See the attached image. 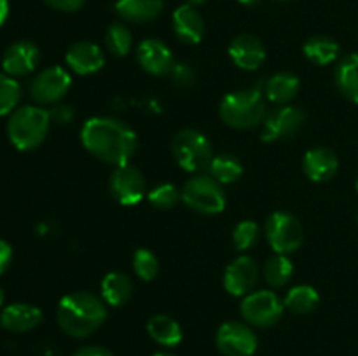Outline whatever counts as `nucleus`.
<instances>
[{
    "mask_svg": "<svg viewBox=\"0 0 358 356\" xmlns=\"http://www.w3.org/2000/svg\"><path fill=\"white\" fill-rule=\"evenodd\" d=\"M278 2H290V0H278Z\"/></svg>",
    "mask_w": 358,
    "mask_h": 356,
    "instance_id": "45",
    "label": "nucleus"
},
{
    "mask_svg": "<svg viewBox=\"0 0 358 356\" xmlns=\"http://www.w3.org/2000/svg\"><path fill=\"white\" fill-rule=\"evenodd\" d=\"M259 281V267L248 255L234 258L224 272V288L233 297H247Z\"/></svg>",
    "mask_w": 358,
    "mask_h": 356,
    "instance_id": "14",
    "label": "nucleus"
},
{
    "mask_svg": "<svg viewBox=\"0 0 358 356\" xmlns=\"http://www.w3.org/2000/svg\"><path fill=\"white\" fill-rule=\"evenodd\" d=\"M3 299H6V295H3L2 288H0V307H2V306H3Z\"/></svg>",
    "mask_w": 358,
    "mask_h": 356,
    "instance_id": "43",
    "label": "nucleus"
},
{
    "mask_svg": "<svg viewBox=\"0 0 358 356\" xmlns=\"http://www.w3.org/2000/svg\"><path fill=\"white\" fill-rule=\"evenodd\" d=\"M21 100V86L14 77L0 72V117L13 114Z\"/></svg>",
    "mask_w": 358,
    "mask_h": 356,
    "instance_id": "31",
    "label": "nucleus"
},
{
    "mask_svg": "<svg viewBox=\"0 0 358 356\" xmlns=\"http://www.w3.org/2000/svg\"><path fill=\"white\" fill-rule=\"evenodd\" d=\"M238 2L241 3V6H247V7H254V6H257L259 2H261V0H238Z\"/></svg>",
    "mask_w": 358,
    "mask_h": 356,
    "instance_id": "41",
    "label": "nucleus"
},
{
    "mask_svg": "<svg viewBox=\"0 0 358 356\" xmlns=\"http://www.w3.org/2000/svg\"><path fill=\"white\" fill-rule=\"evenodd\" d=\"M304 121H306V112L303 108L280 105L278 108L266 115L262 142H278V140L290 138L299 131Z\"/></svg>",
    "mask_w": 358,
    "mask_h": 356,
    "instance_id": "12",
    "label": "nucleus"
},
{
    "mask_svg": "<svg viewBox=\"0 0 358 356\" xmlns=\"http://www.w3.org/2000/svg\"><path fill=\"white\" fill-rule=\"evenodd\" d=\"M152 356H177V355H171V353H156Z\"/></svg>",
    "mask_w": 358,
    "mask_h": 356,
    "instance_id": "44",
    "label": "nucleus"
},
{
    "mask_svg": "<svg viewBox=\"0 0 358 356\" xmlns=\"http://www.w3.org/2000/svg\"><path fill=\"white\" fill-rule=\"evenodd\" d=\"M171 24H173V31L178 40L187 45L199 44L203 40V37H205V20L198 13V9L189 6V3L178 6L173 10Z\"/></svg>",
    "mask_w": 358,
    "mask_h": 356,
    "instance_id": "20",
    "label": "nucleus"
},
{
    "mask_svg": "<svg viewBox=\"0 0 358 356\" xmlns=\"http://www.w3.org/2000/svg\"><path fill=\"white\" fill-rule=\"evenodd\" d=\"M164 9V0H117L115 13L128 23L142 24L157 20Z\"/></svg>",
    "mask_w": 358,
    "mask_h": 356,
    "instance_id": "21",
    "label": "nucleus"
},
{
    "mask_svg": "<svg viewBox=\"0 0 358 356\" xmlns=\"http://www.w3.org/2000/svg\"><path fill=\"white\" fill-rule=\"evenodd\" d=\"M72 356H114V353L103 346H84L77 349Z\"/></svg>",
    "mask_w": 358,
    "mask_h": 356,
    "instance_id": "38",
    "label": "nucleus"
},
{
    "mask_svg": "<svg viewBox=\"0 0 358 356\" xmlns=\"http://www.w3.org/2000/svg\"><path fill=\"white\" fill-rule=\"evenodd\" d=\"M334 82L339 93L358 105V52L345 56L334 70Z\"/></svg>",
    "mask_w": 358,
    "mask_h": 356,
    "instance_id": "24",
    "label": "nucleus"
},
{
    "mask_svg": "<svg viewBox=\"0 0 358 356\" xmlns=\"http://www.w3.org/2000/svg\"><path fill=\"white\" fill-rule=\"evenodd\" d=\"M9 16V0H0V27L7 21Z\"/></svg>",
    "mask_w": 358,
    "mask_h": 356,
    "instance_id": "40",
    "label": "nucleus"
},
{
    "mask_svg": "<svg viewBox=\"0 0 358 356\" xmlns=\"http://www.w3.org/2000/svg\"><path fill=\"white\" fill-rule=\"evenodd\" d=\"M105 47L110 54L122 58L133 47V34L124 23H112L105 34Z\"/></svg>",
    "mask_w": 358,
    "mask_h": 356,
    "instance_id": "30",
    "label": "nucleus"
},
{
    "mask_svg": "<svg viewBox=\"0 0 358 356\" xmlns=\"http://www.w3.org/2000/svg\"><path fill=\"white\" fill-rule=\"evenodd\" d=\"M229 58L238 68L254 72L261 68L262 63L266 61V47L262 40L255 35L241 34L231 40L229 44Z\"/></svg>",
    "mask_w": 358,
    "mask_h": 356,
    "instance_id": "16",
    "label": "nucleus"
},
{
    "mask_svg": "<svg viewBox=\"0 0 358 356\" xmlns=\"http://www.w3.org/2000/svg\"><path fill=\"white\" fill-rule=\"evenodd\" d=\"M339 170V157L334 150L327 147H315L308 150L303 157V171L311 181H329L336 177Z\"/></svg>",
    "mask_w": 358,
    "mask_h": 356,
    "instance_id": "19",
    "label": "nucleus"
},
{
    "mask_svg": "<svg viewBox=\"0 0 358 356\" xmlns=\"http://www.w3.org/2000/svg\"><path fill=\"white\" fill-rule=\"evenodd\" d=\"M101 299L107 306L110 307H121L131 299L133 293V281L126 272L122 271H112L105 274L101 279Z\"/></svg>",
    "mask_w": 358,
    "mask_h": 356,
    "instance_id": "22",
    "label": "nucleus"
},
{
    "mask_svg": "<svg viewBox=\"0 0 358 356\" xmlns=\"http://www.w3.org/2000/svg\"><path fill=\"white\" fill-rule=\"evenodd\" d=\"M10 262H13V248L7 241L0 239V274L7 271Z\"/></svg>",
    "mask_w": 358,
    "mask_h": 356,
    "instance_id": "39",
    "label": "nucleus"
},
{
    "mask_svg": "<svg viewBox=\"0 0 358 356\" xmlns=\"http://www.w3.org/2000/svg\"><path fill=\"white\" fill-rule=\"evenodd\" d=\"M219 115L224 124L233 129L247 131L257 128L268 115L264 91L261 87H247L226 94L219 105Z\"/></svg>",
    "mask_w": 358,
    "mask_h": 356,
    "instance_id": "3",
    "label": "nucleus"
},
{
    "mask_svg": "<svg viewBox=\"0 0 358 356\" xmlns=\"http://www.w3.org/2000/svg\"><path fill=\"white\" fill-rule=\"evenodd\" d=\"M301 89V80L292 72H278L268 79L264 94L269 101L276 105H289Z\"/></svg>",
    "mask_w": 358,
    "mask_h": 356,
    "instance_id": "23",
    "label": "nucleus"
},
{
    "mask_svg": "<svg viewBox=\"0 0 358 356\" xmlns=\"http://www.w3.org/2000/svg\"><path fill=\"white\" fill-rule=\"evenodd\" d=\"M303 52L313 65L325 66L338 59L341 45L329 35H313L304 42Z\"/></svg>",
    "mask_w": 358,
    "mask_h": 356,
    "instance_id": "26",
    "label": "nucleus"
},
{
    "mask_svg": "<svg viewBox=\"0 0 358 356\" xmlns=\"http://www.w3.org/2000/svg\"><path fill=\"white\" fill-rule=\"evenodd\" d=\"M208 175L222 185L234 184L243 175V164L233 154H219V156H213L208 166Z\"/></svg>",
    "mask_w": 358,
    "mask_h": 356,
    "instance_id": "28",
    "label": "nucleus"
},
{
    "mask_svg": "<svg viewBox=\"0 0 358 356\" xmlns=\"http://www.w3.org/2000/svg\"><path fill=\"white\" fill-rule=\"evenodd\" d=\"M80 142L91 156L112 166L128 164L138 149V136L133 128L108 115L87 119L80 129Z\"/></svg>",
    "mask_w": 358,
    "mask_h": 356,
    "instance_id": "1",
    "label": "nucleus"
},
{
    "mask_svg": "<svg viewBox=\"0 0 358 356\" xmlns=\"http://www.w3.org/2000/svg\"><path fill=\"white\" fill-rule=\"evenodd\" d=\"M171 152L175 161L187 173H203L208 171L213 159L212 143L208 136L194 128H184L173 136Z\"/></svg>",
    "mask_w": 358,
    "mask_h": 356,
    "instance_id": "5",
    "label": "nucleus"
},
{
    "mask_svg": "<svg viewBox=\"0 0 358 356\" xmlns=\"http://www.w3.org/2000/svg\"><path fill=\"white\" fill-rule=\"evenodd\" d=\"M51 115L48 110L34 105L20 107L9 115L7 136L17 150H34L44 143L51 128Z\"/></svg>",
    "mask_w": 358,
    "mask_h": 356,
    "instance_id": "4",
    "label": "nucleus"
},
{
    "mask_svg": "<svg viewBox=\"0 0 358 356\" xmlns=\"http://www.w3.org/2000/svg\"><path fill=\"white\" fill-rule=\"evenodd\" d=\"M42 311L34 304L16 302L2 309L0 327L13 334H27L42 323Z\"/></svg>",
    "mask_w": 358,
    "mask_h": 356,
    "instance_id": "18",
    "label": "nucleus"
},
{
    "mask_svg": "<svg viewBox=\"0 0 358 356\" xmlns=\"http://www.w3.org/2000/svg\"><path fill=\"white\" fill-rule=\"evenodd\" d=\"M357 225H358V213H357Z\"/></svg>",
    "mask_w": 358,
    "mask_h": 356,
    "instance_id": "47",
    "label": "nucleus"
},
{
    "mask_svg": "<svg viewBox=\"0 0 358 356\" xmlns=\"http://www.w3.org/2000/svg\"><path fill=\"white\" fill-rule=\"evenodd\" d=\"M147 199L150 205L157 209H171L182 201V188H178L175 184H159L147 192Z\"/></svg>",
    "mask_w": 358,
    "mask_h": 356,
    "instance_id": "32",
    "label": "nucleus"
},
{
    "mask_svg": "<svg viewBox=\"0 0 358 356\" xmlns=\"http://www.w3.org/2000/svg\"><path fill=\"white\" fill-rule=\"evenodd\" d=\"M261 225L254 220H241L233 230V244L238 251H247L254 248L261 239Z\"/></svg>",
    "mask_w": 358,
    "mask_h": 356,
    "instance_id": "33",
    "label": "nucleus"
},
{
    "mask_svg": "<svg viewBox=\"0 0 358 356\" xmlns=\"http://www.w3.org/2000/svg\"><path fill=\"white\" fill-rule=\"evenodd\" d=\"M133 271L142 281H152L159 274V260L147 248H138L133 253Z\"/></svg>",
    "mask_w": 358,
    "mask_h": 356,
    "instance_id": "34",
    "label": "nucleus"
},
{
    "mask_svg": "<svg viewBox=\"0 0 358 356\" xmlns=\"http://www.w3.org/2000/svg\"><path fill=\"white\" fill-rule=\"evenodd\" d=\"M240 313L245 323L255 328H271L282 320L285 313L283 299L273 290H254L243 297Z\"/></svg>",
    "mask_w": 358,
    "mask_h": 356,
    "instance_id": "7",
    "label": "nucleus"
},
{
    "mask_svg": "<svg viewBox=\"0 0 358 356\" xmlns=\"http://www.w3.org/2000/svg\"><path fill=\"white\" fill-rule=\"evenodd\" d=\"M108 187H110L112 198L122 206L138 205L147 194V181L143 173L129 163L114 168Z\"/></svg>",
    "mask_w": 358,
    "mask_h": 356,
    "instance_id": "11",
    "label": "nucleus"
},
{
    "mask_svg": "<svg viewBox=\"0 0 358 356\" xmlns=\"http://www.w3.org/2000/svg\"><path fill=\"white\" fill-rule=\"evenodd\" d=\"M182 201L196 213L219 215L226 208V192L222 184L210 175H196L182 187Z\"/></svg>",
    "mask_w": 358,
    "mask_h": 356,
    "instance_id": "6",
    "label": "nucleus"
},
{
    "mask_svg": "<svg viewBox=\"0 0 358 356\" xmlns=\"http://www.w3.org/2000/svg\"><path fill=\"white\" fill-rule=\"evenodd\" d=\"M357 191H358V175H357Z\"/></svg>",
    "mask_w": 358,
    "mask_h": 356,
    "instance_id": "46",
    "label": "nucleus"
},
{
    "mask_svg": "<svg viewBox=\"0 0 358 356\" xmlns=\"http://www.w3.org/2000/svg\"><path fill=\"white\" fill-rule=\"evenodd\" d=\"M318 302H320V295L311 285L292 286L283 299L285 311L294 314H310L311 311L317 309Z\"/></svg>",
    "mask_w": 358,
    "mask_h": 356,
    "instance_id": "27",
    "label": "nucleus"
},
{
    "mask_svg": "<svg viewBox=\"0 0 358 356\" xmlns=\"http://www.w3.org/2000/svg\"><path fill=\"white\" fill-rule=\"evenodd\" d=\"M206 0H187V3L189 6H192V7H198V6H203V3H205Z\"/></svg>",
    "mask_w": 358,
    "mask_h": 356,
    "instance_id": "42",
    "label": "nucleus"
},
{
    "mask_svg": "<svg viewBox=\"0 0 358 356\" xmlns=\"http://www.w3.org/2000/svg\"><path fill=\"white\" fill-rule=\"evenodd\" d=\"M108 306L100 295L93 292L69 293L63 297L56 309V320L59 328L73 339L90 337L105 323Z\"/></svg>",
    "mask_w": 358,
    "mask_h": 356,
    "instance_id": "2",
    "label": "nucleus"
},
{
    "mask_svg": "<svg viewBox=\"0 0 358 356\" xmlns=\"http://www.w3.org/2000/svg\"><path fill=\"white\" fill-rule=\"evenodd\" d=\"M217 349L224 356H254L259 339L254 327L243 321H226L219 327L215 335Z\"/></svg>",
    "mask_w": 358,
    "mask_h": 356,
    "instance_id": "10",
    "label": "nucleus"
},
{
    "mask_svg": "<svg viewBox=\"0 0 358 356\" xmlns=\"http://www.w3.org/2000/svg\"><path fill=\"white\" fill-rule=\"evenodd\" d=\"M65 61L77 75H91L103 68L105 54L100 45L94 42L80 40L70 45L65 54Z\"/></svg>",
    "mask_w": 358,
    "mask_h": 356,
    "instance_id": "17",
    "label": "nucleus"
},
{
    "mask_svg": "<svg viewBox=\"0 0 358 356\" xmlns=\"http://www.w3.org/2000/svg\"><path fill=\"white\" fill-rule=\"evenodd\" d=\"M49 115H51V121L58 122V124H69V122L73 121L76 117V112L70 105H58L56 103L52 107V110H49Z\"/></svg>",
    "mask_w": 358,
    "mask_h": 356,
    "instance_id": "36",
    "label": "nucleus"
},
{
    "mask_svg": "<svg viewBox=\"0 0 358 356\" xmlns=\"http://www.w3.org/2000/svg\"><path fill=\"white\" fill-rule=\"evenodd\" d=\"M136 61L142 66L143 72L152 77L170 75L175 63V56L171 49L159 38H145L136 47Z\"/></svg>",
    "mask_w": 358,
    "mask_h": 356,
    "instance_id": "13",
    "label": "nucleus"
},
{
    "mask_svg": "<svg viewBox=\"0 0 358 356\" xmlns=\"http://www.w3.org/2000/svg\"><path fill=\"white\" fill-rule=\"evenodd\" d=\"M264 279L271 288H283L285 285H289V281L292 279L294 274V264L289 258V255L276 253L269 258L264 264Z\"/></svg>",
    "mask_w": 358,
    "mask_h": 356,
    "instance_id": "29",
    "label": "nucleus"
},
{
    "mask_svg": "<svg viewBox=\"0 0 358 356\" xmlns=\"http://www.w3.org/2000/svg\"><path fill=\"white\" fill-rule=\"evenodd\" d=\"M266 239L276 253L289 255L301 248L304 229L301 220L289 212H275L268 216L264 225Z\"/></svg>",
    "mask_w": 358,
    "mask_h": 356,
    "instance_id": "8",
    "label": "nucleus"
},
{
    "mask_svg": "<svg viewBox=\"0 0 358 356\" xmlns=\"http://www.w3.org/2000/svg\"><path fill=\"white\" fill-rule=\"evenodd\" d=\"M41 61V51L30 40H17L6 49L2 56V68L10 77L30 75Z\"/></svg>",
    "mask_w": 358,
    "mask_h": 356,
    "instance_id": "15",
    "label": "nucleus"
},
{
    "mask_svg": "<svg viewBox=\"0 0 358 356\" xmlns=\"http://www.w3.org/2000/svg\"><path fill=\"white\" fill-rule=\"evenodd\" d=\"M72 86V75L63 66H48L34 77L30 84V96L35 103L56 105L65 98Z\"/></svg>",
    "mask_w": 358,
    "mask_h": 356,
    "instance_id": "9",
    "label": "nucleus"
},
{
    "mask_svg": "<svg viewBox=\"0 0 358 356\" xmlns=\"http://www.w3.org/2000/svg\"><path fill=\"white\" fill-rule=\"evenodd\" d=\"M147 334L150 335L154 342L164 348H175L182 342V327L178 321H175L171 316L166 314H154L149 321H147Z\"/></svg>",
    "mask_w": 358,
    "mask_h": 356,
    "instance_id": "25",
    "label": "nucleus"
},
{
    "mask_svg": "<svg viewBox=\"0 0 358 356\" xmlns=\"http://www.w3.org/2000/svg\"><path fill=\"white\" fill-rule=\"evenodd\" d=\"M51 9L59 10V13H76L83 9L86 0H44Z\"/></svg>",
    "mask_w": 358,
    "mask_h": 356,
    "instance_id": "37",
    "label": "nucleus"
},
{
    "mask_svg": "<svg viewBox=\"0 0 358 356\" xmlns=\"http://www.w3.org/2000/svg\"><path fill=\"white\" fill-rule=\"evenodd\" d=\"M170 75L175 86L180 87V89H187V87H191L192 84L196 82V79H198L196 68L192 65H189V63H177V65L173 66V70H171Z\"/></svg>",
    "mask_w": 358,
    "mask_h": 356,
    "instance_id": "35",
    "label": "nucleus"
}]
</instances>
